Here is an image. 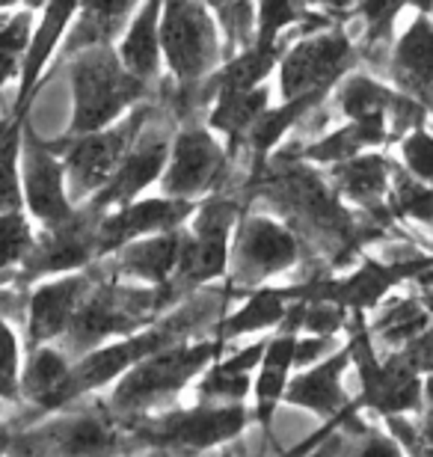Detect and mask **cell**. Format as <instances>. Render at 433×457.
I'll list each match as a JSON object with an SVG mask.
<instances>
[{
    "label": "cell",
    "mask_w": 433,
    "mask_h": 457,
    "mask_svg": "<svg viewBox=\"0 0 433 457\" xmlns=\"http://www.w3.org/2000/svg\"><path fill=\"white\" fill-rule=\"evenodd\" d=\"M116 270L113 255H104V259H96L92 264L71 273H60V279L42 282L30 291L27 297V347L45 345V342H57L66 327L71 321V315L78 312L80 300L87 297V291L96 286L98 279L110 277Z\"/></svg>",
    "instance_id": "14"
},
{
    "label": "cell",
    "mask_w": 433,
    "mask_h": 457,
    "mask_svg": "<svg viewBox=\"0 0 433 457\" xmlns=\"http://www.w3.org/2000/svg\"><path fill=\"white\" fill-rule=\"evenodd\" d=\"M288 306H291V300L285 297V288L259 286L246 295L241 309H235L232 315H220L217 321L211 324L208 336H217V339H223V342H232V339H237V336H246V333L273 330V327L282 324Z\"/></svg>",
    "instance_id": "27"
},
{
    "label": "cell",
    "mask_w": 433,
    "mask_h": 457,
    "mask_svg": "<svg viewBox=\"0 0 433 457\" xmlns=\"http://www.w3.org/2000/svg\"><path fill=\"white\" fill-rule=\"evenodd\" d=\"M404 6H412L416 12H425V15L433 12V0H392V4H389V12H392L395 18H398Z\"/></svg>",
    "instance_id": "41"
},
{
    "label": "cell",
    "mask_w": 433,
    "mask_h": 457,
    "mask_svg": "<svg viewBox=\"0 0 433 457\" xmlns=\"http://www.w3.org/2000/svg\"><path fill=\"white\" fill-rule=\"evenodd\" d=\"M350 309L333 303V300H306L303 309V333L312 336H336L347 327Z\"/></svg>",
    "instance_id": "35"
},
{
    "label": "cell",
    "mask_w": 433,
    "mask_h": 457,
    "mask_svg": "<svg viewBox=\"0 0 433 457\" xmlns=\"http://www.w3.org/2000/svg\"><path fill=\"white\" fill-rule=\"evenodd\" d=\"M36 232L27 220L24 208L21 212H4L0 214V286H9L15 268L27 259L33 250Z\"/></svg>",
    "instance_id": "30"
},
{
    "label": "cell",
    "mask_w": 433,
    "mask_h": 457,
    "mask_svg": "<svg viewBox=\"0 0 433 457\" xmlns=\"http://www.w3.org/2000/svg\"><path fill=\"white\" fill-rule=\"evenodd\" d=\"M350 365V345L338 347L315 365H306L300 374H294L285 386V401L291 407H303L315 416L333 419L350 404L347 392L342 386V374Z\"/></svg>",
    "instance_id": "20"
},
{
    "label": "cell",
    "mask_w": 433,
    "mask_h": 457,
    "mask_svg": "<svg viewBox=\"0 0 433 457\" xmlns=\"http://www.w3.org/2000/svg\"><path fill=\"white\" fill-rule=\"evenodd\" d=\"M71 362L75 360L51 342L27 347V365L21 371V401L42 410V413L60 410V392L69 380Z\"/></svg>",
    "instance_id": "25"
},
{
    "label": "cell",
    "mask_w": 433,
    "mask_h": 457,
    "mask_svg": "<svg viewBox=\"0 0 433 457\" xmlns=\"http://www.w3.org/2000/svg\"><path fill=\"white\" fill-rule=\"evenodd\" d=\"M154 107H158V98H149V102L134 104L119 122L101 128V131L62 134L60 140H48L51 149L66 163V187L71 203H87L92 194H98L113 179L128 149L140 137L143 125L152 119Z\"/></svg>",
    "instance_id": "5"
},
{
    "label": "cell",
    "mask_w": 433,
    "mask_h": 457,
    "mask_svg": "<svg viewBox=\"0 0 433 457\" xmlns=\"http://www.w3.org/2000/svg\"><path fill=\"white\" fill-rule=\"evenodd\" d=\"M412 282H416V286H433V268H428V270H421V273H419V277H416V279H412Z\"/></svg>",
    "instance_id": "44"
},
{
    "label": "cell",
    "mask_w": 433,
    "mask_h": 457,
    "mask_svg": "<svg viewBox=\"0 0 433 457\" xmlns=\"http://www.w3.org/2000/svg\"><path fill=\"white\" fill-rule=\"evenodd\" d=\"M27 119H12L0 137V214L21 212L24 187H21V137Z\"/></svg>",
    "instance_id": "29"
},
{
    "label": "cell",
    "mask_w": 433,
    "mask_h": 457,
    "mask_svg": "<svg viewBox=\"0 0 433 457\" xmlns=\"http://www.w3.org/2000/svg\"><path fill=\"white\" fill-rule=\"evenodd\" d=\"M359 66V51L347 24H329L300 36L279 60L282 102L312 93H333L350 69Z\"/></svg>",
    "instance_id": "10"
},
{
    "label": "cell",
    "mask_w": 433,
    "mask_h": 457,
    "mask_svg": "<svg viewBox=\"0 0 433 457\" xmlns=\"http://www.w3.org/2000/svg\"><path fill=\"white\" fill-rule=\"evenodd\" d=\"M253 419L244 401L232 404H208L196 401L187 410H158L125 419L122 431L128 436V449H163V452H202L223 445L241 436L246 422Z\"/></svg>",
    "instance_id": "4"
},
{
    "label": "cell",
    "mask_w": 433,
    "mask_h": 457,
    "mask_svg": "<svg viewBox=\"0 0 433 457\" xmlns=\"http://www.w3.org/2000/svg\"><path fill=\"white\" fill-rule=\"evenodd\" d=\"M179 300V291L172 288L170 279L163 286H149V282L125 286L119 282V273H110V277L98 279L80 300L66 333L60 336V347L71 360H78L107 339H122V336L149 327Z\"/></svg>",
    "instance_id": "1"
},
{
    "label": "cell",
    "mask_w": 433,
    "mask_h": 457,
    "mask_svg": "<svg viewBox=\"0 0 433 457\" xmlns=\"http://www.w3.org/2000/svg\"><path fill=\"white\" fill-rule=\"evenodd\" d=\"M312 9L324 12L327 18H333L338 24H347L356 18V9H359V0H309Z\"/></svg>",
    "instance_id": "39"
},
{
    "label": "cell",
    "mask_w": 433,
    "mask_h": 457,
    "mask_svg": "<svg viewBox=\"0 0 433 457\" xmlns=\"http://www.w3.org/2000/svg\"><path fill=\"white\" fill-rule=\"evenodd\" d=\"M253 380L250 374H229L220 371L217 365H208L199 383L193 386L196 401H208V404H232V401H244L250 395Z\"/></svg>",
    "instance_id": "32"
},
{
    "label": "cell",
    "mask_w": 433,
    "mask_h": 457,
    "mask_svg": "<svg viewBox=\"0 0 433 457\" xmlns=\"http://www.w3.org/2000/svg\"><path fill=\"white\" fill-rule=\"evenodd\" d=\"M199 199H181V196H152V199H134L128 205H119L113 212H107L98 223V255L116 253L119 246H125L134 237L167 232V228L190 223V217L196 214Z\"/></svg>",
    "instance_id": "16"
},
{
    "label": "cell",
    "mask_w": 433,
    "mask_h": 457,
    "mask_svg": "<svg viewBox=\"0 0 433 457\" xmlns=\"http://www.w3.org/2000/svg\"><path fill=\"white\" fill-rule=\"evenodd\" d=\"M184 237H187V223L167 228V232L134 237V241H128L110 255H113L116 270L122 279L128 277L137 282H149V286H163L167 279H172L175 268H179Z\"/></svg>",
    "instance_id": "21"
},
{
    "label": "cell",
    "mask_w": 433,
    "mask_h": 457,
    "mask_svg": "<svg viewBox=\"0 0 433 457\" xmlns=\"http://www.w3.org/2000/svg\"><path fill=\"white\" fill-rule=\"evenodd\" d=\"M119 449H128V436L101 398L87 401L84 410H66L45 422L18 428L9 445V452L21 454H101Z\"/></svg>",
    "instance_id": "9"
},
{
    "label": "cell",
    "mask_w": 433,
    "mask_h": 457,
    "mask_svg": "<svg viewBox=\"0 0 433 457\" xmlns=\"http://www.w3.org/2000/svg\"><path fill=\"white\" fill-rule=\"evenodd\" d=\"M30 36H33V9L24 6L9 15V21L0 30V89L6 87L9 78H15L21 71Z\"/></svg>",
    "instance_id": "31"
},
{
    "label": "cell",
    "mask_w": 433,
    "mask_h": 457,
    "mask_svg": "<svg viewBox=\"0 0 433 457\" xmlns=\"http://www.w3.org/2000/svg\"><path fill=\"white\" fill-rule=\"evenodd\" d=\"M267 102H271V93H267L264 84L217 96L214 111L208 113L205 125L211 131L226 137V152L232 161L237 158V149L244 145L246 134H250V128L255 125V119L267 111Z\"/></svg>",
    "instance_id": "26"
},
{
    "label": "cell",
    "mask_w": 433,
    "mask_h": 457,
    "mask_svg": "<svg viewBox=\"0 0 433 457\" xmlns=\"http://www.w3.org/2000/svg\"><path fill=\"white\" fill-rule=\"evenodd\" d=\"M297 336L300 330L294 327H276V336L267 339L264 356L259 362V378H255L253 389H255V410L253 419L264 428V434H273V416H276V404L285 395V386H288V371L294 369V347H297Z\"/></svg>",
    "instance_id": "23"
},
{
    "label": "cell",
    "mask_w": 433,
    "mask_h": 457,
    "mask_svg": "<svg viewBox=\"0 0 433 457\" xmlns=\"http://www.w3.org/2000/svg\"><path fill=\"white\" fill-rule=\"evenodd\" d=\"M395 353H398V360L416 374H425V378L433 374V324L425 327L419 336H412V339L407 345H401Z\"/></svg>",
    "instance_id": "36"
},
{
    "label": "cell",
    "mask_w": 433,
    "mask_h": 457,
    "mask_svg": "<svg viewBox=\"0 0 433 457\" xmlns=\"http://www.w3.org/2000/svg\"><path fill=\"white\" fill-rule=\"evenodd\" d=\"M78 6H80V0H45L42 21L30 36L21 71H18V93H15V104H12L15 119H27V111H30L36 89L42 84L45 69H48L54 54H57L71 18L78 12Z\"/></svg>",
    "instance_id": "18"
},
{
    "label": "cell",
    "mask_w": 433,
    "mask_h": 457,
    "mask_svg": "<svg viewBox=\"0 0 433 457\" xmlns=\"http://www.w3.org/2000/svg\"><path fill=\"white\" fill-rule=\"evenodd\" d=\"M244 208L246 205L241 194H226V190L199 199L196 214L190 217L187 237H184L179 268L170 279L181 300L202 286H211L214 279L226 277L232 232Z\"/></svg>",
    "instance_id": "6"
},
{
    "label": "cell",
    "mask_w": 433,
    "mask_h": 457,
    "mask_svg": "<svg viewBox=\"0 0 433 457\" xmlns=\"http://www.w3.org/2000/svg\"><path fill=\"white\" fill-rule=\"evenodd\" d=\"M161 51L179 89H193L223 62V36L205 0H163Z\"/></svg>",
    "instance_id": "7"
},
{
    "label": "cell",
    "mask_w": 433,
    "mask_h": 457,
    "mask_svg": "<svg viewBox=\"0 0 433 457\" xmlns=\"http://www.w3.org/2000/svg\"><path fill=\"white\" fill-rule=\"evenodd\" d=\"M232 158L217 143L214 131L202 122H184L172 137L170 161L163 167V194L181 199H205L226 190L232 181Z\"/></svg>",
    "instance_id": "12"
},
{
    "label": "cell",
    "mask_w": 433,
    "mask_h": 457,
    "mask_svg": "<svg viewBox=\"0 0 433 457\" xmlns=\"http://www.w3.org/2000/svg\"><path fill=\"white\" fill-rule=\"evenodd\" d=\"M98 223L101 214L92 212L89 205H78L69 220H62L57 226H42V232L33 241V250L15 268L9 286L27 288L30 282L42 277H60V273L80 270L96 259H101Z\"/></svg>",
    "instance_id": "13"
},
{
    "label": "cell",
    "mask_w": 433,
    "mask_h": 457,
    "mask_svg": "<svg viewBox=\"0 0 433 457\" xmlns=\"http://www.w3.org/2000/svg\"><path fill=\"white\" fill-rule=\"evenodd\" d=\"M419 434L421 443H425V452H433V374L425 380V407H421V422H419Z\"/></svg>",
    "instance_id": "40"
},
{
    "label": "cell",
    "mask_w": 433,
    "mask_h": 457,
    "mask_svg": "<svg viewBox=\"0 0 433 457\" xmlns=\"http://www.w3.org/2000/svg\"><path fill=\"white\" fill-rule=\"evenodd\" d=\"M419 300L425 303V309H428L430 318H433V286H419Z\"/></svg>",
    "instance_id": "42"
},
{
    "label": "cell",
    "mask_w": 433,
    "mask_h": 457,
    "mask_svg": "<svg viewBox=\"0 0 433 457\" xmlns=\"http://www.w3.org/2000/svg\"><path fill=\"white\" fill-rule=\"evenodd\" d=\"M392 170L395 161L389 154L359 152L347 161L329 163L327 176L345 203L359 208V212H368V208L386 203V194H389L392 185Z\"/></svg>",
    "instance_id": "22"
},
{
    "label": "cell",
    "mask_w": 433,
    "mask_h": 457,
    "mask_svg": "<svg viewBox=\"0 0 433 457\" xmlns=\"http://www.w3.org/2000/svg\"><path fill=\"white\" fill-rule=\"evenodd\" d=\"M175 122H179V119L170 111V104L158 96V107H154L149 122L143 125V131L134 140V145L128 149L122 163H119V170L113 172V179L80 205H89L92 212L104 217L107 212H113L119 205L134 203L146 187L154 185V181L163 176V167H167V161H170L172 137L179 131Z\"/></svg>",
    "instance_id": "11"
},
{
    "label": "cell",
    "mask_w": 433,
    "mask_h": 457,
    "mask_svg": "<svg viewBox=\"0 0 433 457\" xmlns=\"http://www.w3.org/2000/svg\"><path fill=\"white\" fill-rule=\"evenodd\" d=\"M386 75L392 78L395 89L416 98L430 111L433 104V21L430 15L419 12L398 39L392 42Z\"/></svg>",
    "instance_id": "17"
},
{
    "label": "cell",
    "mask_w": 433,
    "mask_h": 457,
    "mask_svg": "<svg viewBox=\"0 0 433 457\" xmlns=\"http://www.w3.org/2000/svg\"><path fill=\"white\" fill-rule=\"evenodd\" d=\"M401 161L410 176H416L425 185H433V134L425 125L412 128L401 137Z\"/></svg>",
    "instance_id": "34"
},
{
    "label": "cell",
    "mask_w": 433,
    "mask_h": 457,
    "mask_svg": "<svg viewBox=\"0 0 433 457\" xmlns=\"http://www.w3.org/2000/svg\"><path fill=\"white\" fill-rule=\"evenodd\" d=\"M140 0H80L75 18H71L66 36H62L57 48V62H51L48 78L60 66L92 45H116L122 39L128 21L137 12Z\"/></svg>",
    "instance_id": "19"
},
{
    "label": "cell",
    "mask_w": 433,
    "mask_h": 457,
    "mask_svg": "<svg viewBox=\"0 0 433 457\" xmlns=\"http://www.w3.org/2000/svg\"><path fill=\"white\" fill-rule=\"evenodd\" d=\"M161 6L163 0H143V6H137L134 18L128 21L122 42H119V60L122 66L149 84H161Z\"/></svg>",
    "instance_id": "24"
},
{
    "label": "cell",
    "mask_w": 433,
    "mask_h": 457,
    "mask_svg": "<svg viewBox=\"0 0 433 457\" xmlns=\"http://www.w3.org/2000/svg\"><path fill=\"white\" fill-rule=\"evenodd\" d=\"M71 98L75 113L66 134H89L119 122L134 104L161 96V84L154 89L149 80L131 75L113 45H92L75 54L69 62Z\"/></svg>",
    "instance_id": "2"
},
{
    "label": "cell",
    "mask_w": 433,
    "mask_h": 457,
    "mask_svg": "<svg viewBox=\"0 0 433 457\" xmlns=\"http://www.w3.org/2000/svg\"><path fill=\"white\" fill-rule=\"evenodd\" d=\"M211 6V12H217V9H226V6H237V4H255V0H205Z\"/></svg>",
    "instance_id": "43"
},
{
    "label": "cell",
    "mask_w": 433,
    "mask_h": 457,
    "mask_svg": "<svg viewBox=\"0 0 433 457\" xmlns=\"http://www.w3.org/2000/svg\"><path fill=\"white\" fill-rule=\"evenodd\" d=\"M264 347H267V339H259V342L241 347L237 353L226 356V360H214V365L220 371H229V374H250L253 369H259Z\"/></svg>",
    "instance_id": "38"
},
{
    "label": "cell",
    "mask_w": 433,
    "mask_h": 457,
    "mask_svg": "<svg viewBox=\"0 0 433 457\" xmlns=\"http://www.w3.org/2000/svg\"><path fill=\"white\" fill-rule=\"evenodd\" d=\"M226 342L217 336H208L202 342H179L172 347L146 356L131 365L122 378L116 380V389L110 395L107 407L113 410L119 422L146 413H158L172 404V398L187 386V383L220 360Z\"/></svg>",
    "instance_id": "3"
},
{
    "label": "cell",
    "mask_w": 433,
    "mask_h": 457,
    "mask_svg": "<svg viewBox=\"0 0 433 457\" xmlns=\"http://www.w3.org/2000/svg\"><path fill=\"white\" fill-rule=\"evenodd\" d=\"M0 401H21V360L12 321L0 315Z\"/></svg>",
    "instance_id": "33"
},
{
    "label": "cell",
    "mask_w": 433,
    "mask_h": 457,
    "mask_svg": "<svg viewBox=\"0 0 433 457\" xmlns=\"http://www.w3.org/2000/svg\"><path fill=\"white\" fill-rule=\"evenodd\" d=\"M336 351V339L333 336H312L306 333V339L297 336V347H294V369H306V365H315L318 360H324Z\"/></svg>",
    "instance_id": "37"
},
{
    "label": "cell",
    "mask_w": 433,
    "mask_h": 457,
    "mask_svg": "<svg viewBox=\"0 0 433 457\" xmlns=\"http://www.w3.org/2000/svg\"><path fill=\"white\" fill-rule=\"evenodd\" d=\"M303 244L291 232V226L273 220L267 214H253L244 208L232 232V250H229V288L232 295H250L253 288L264 286L276 273L297 268L303 262Z\"/></svg>",
    "instance_id": "8"
},
{
    "label": "cell",
    "mask_w": 433,
    "mask_h": 457,
    "mask_svg": "<svg viewBox=\"0 0 433 457\" xmlns=\"http://www.w3.org/2000/svg\"><path fill=\"white\" fill-rule=\"evenodd\" d=\"M377 312L368 321V333L371 339H380L383 345H389L392 351H398L401 345H407L412 336H419L425 327L433 324L430 312L425 309V303L416 297H395V300H380L374 306Z\"/></svg>",
    "instance_id": "28"
},
{
    "label": "cell",
    "mask_w": 433,
    "mask_h": 457,
    "mask_svg": "<svg viewBox=\"0 0 433 457\" xmlns=\"http://www.w3.org/2000/svg\"><path fill=\"white\" fill-rule=\"evenodd\" d=\"M428 119H430V122H433V104H430V111H428Z\"/></svg>",
    "instance_id": "45"
},
{
    "label": "cell",
    "mask_w": 433,
    "mask_h": 457,
    "mask_svg": "<svg viewBox=\"0 0 433 457\" xmlns=\"http://www.w3.org/2000/svg\"><path fill=\"white\" fill-rule=\"evenodd\" d=\"M21 187L27 214L42 226H57L75 214L78 205L66 187V163L48 140L33 131L30 122H24L21 137Z\"/></svg>",
    "instance_id": "15"
}]
</instances>
